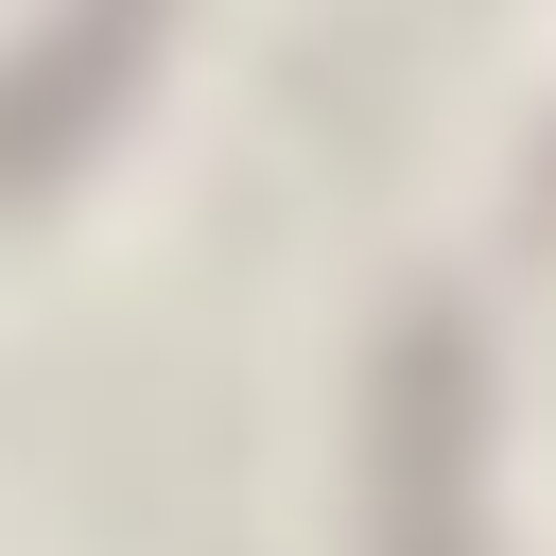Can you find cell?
Instances as JSON below:
<instances>
[{
	"mask_svg": "<svg viewBox=\"0 0 556 556\" xmlns=\"http://www.w3.org/2000/svg\"><path fill=\"white\" fill-rule=\"evenodd\" d=\"M469 434H486V365H469V313L452 295H417L400 330H382V417H365V539L382 556H486V521H469Z\"/></svg>",
	"mask_w": 556,
	"mask_h": 556,
	"instance_id": "6da1fadb",
	"label": "cell"
},
{
	"mask_svg": "<svg viewBox=\"0 0 556 556\" xmlns=\"http://www.w3.org/2000/svg\"><path fill=\"white\" fill-rule=\"evenodd\" d=\"M539 243H556V156H539Z\"/></svg>",
	"mask_w": 556,
	"mask_h": 556,
	"instance_id": "3957f363",
	"label": "cell"
},
{
	"mask_svg": "<svg viewBox=\"0 0 556 556\" xmlns=\"http://www.w3.org/2000/svg\"><path fill=\"white\" fill-rule=\"evenodd\" d=\"M139 52H156V0H70V17L0 70V208L52 191V174L104 139V104L139 87Z\"/></svg>",
	"mask_w": 556,
	"mask_h": 556,
	"instance_id": "7a4b0ae2",
	"label": "cell"
}]
</instances>
